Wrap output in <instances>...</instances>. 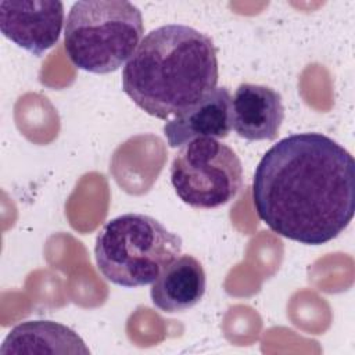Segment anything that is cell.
<instances>
[{"label": "cell", "mask_w": 355, "mask_h": 355, "mask_svg": "<svg viewBox=\"0 0 355 355\" xmlns=\"http://www.w3.org/2000/svg\"><path fill=\"white\" fill-rule=\"evenodd\" d=\"M233 129L232 96L227 87H215L200 101L164 125L169 147H183L196 139H225Z\"/></svg>", "instance_id": "7"}, {"label": "cell", "mask_w": 355, "mask_h": 355, "mask_svg": "<svg viewBox=\"0 0 355 355\" xmlns=\"http://www.w3.org/2000/svg\"><path fill=\"white\" fill-rule=\"evenodd\" d=\"M212 39L187 25H162L144 36L122 71V87L144 112L169 119L216 87Z\"/></svg>", "instance_id": "2"}, {"label": "cell", "mask_w": 355, "mask_h": 355, "mask_svg": "<svg viewBox=\"0 0 355 355\" xmlns=\"http://www.w3.org/2000/svg\"><path fill=\"white\" fill-rule=\"evenodd\" d=\"M143 32L141 11L129 1H76L67 17L64 47L76 68L110 73L133 55Z\"/></svg>", "instance_id": "4"}, {"label": "cell", "mask_w": 355, "mask_h": 355, "mask_svg": "<svg viewBox=\"0 0 355 355\" xmlns=\"http://www.w3.org/2000/svg\"><path fill=\"white\" fill-rule=\"evenodd\" d=\"M171 182L178 197L193 208L211 209L232 201L243 183L239 155L218 139H196L176 154Z\"/></svg>", "instance_id": "5"}, {"label": "cell", "mask_w": 355, "mask_h": 355, "mask_svg": "<svg viewBox=\"0 0 355 355\" xmlns=\"http://www.w3.org/2000/svg\"><path fill=\"white\" fill-rule=\"evenodd\" d=\"M207 288V276L198 259L180 255L153 282L151 301L165 313L184 312L200 302Z\"/></svg>", "instance_id": "9"}, {"label": "cell", "mask_w": 355, "mask_h": 355, "mask_svg": "<svg viewBox=\"0 0 355 355\" xmlns=\"http://www.w3.org/2000/svg\"><path fill=\"white\" fill-rule=\"evenodd\" d=\"M76 331L53 320H28L17 324L6 336L0 355L89 354Z\"/></svg>", "instance_id": "10"}, {"label": "cell", "mask_w": 355, "mask_h": 355, "mask_svg": "<svg viewBox=\"0 0 355 355\" xmlns=\"http://www.w3.org/2000/svg\"><path fill=\"white\" fill-rule=\"evenodd\" d=\"M182 252V237L150 215L129 212L98 232L94 257L108 282L126 288L147 286Z\"/></svg>", "instance_id": "3"}, {"label": "cell", "mask_w": 355, "mask_h": 355, "mask_svg": "<svg viewBox=\"0 0 355 355\" xmlns=\"http://www.w3.org/2000/svg\"><path fill=\"white\" fill-rule=\"evenodd\" d=\"M284 119L279 92L269 86L241 83L232 97V122L236 133L247 140H275Z\"/></svg>", "instance_id": "8"}, {"label": "cell", "mask_w": 355, "mask_h": 355, "mask_svg": "<svg viewBox=\"0 0 355 355\" xmlns=\"http://www.w3.org/2000/svg\"><path fill=\"white\" fill-rule=\"evenodd\" d=\"M64 4L58 0H22L0 3L1 33L39 57L60 39Z\"/></svg>", "instance_id": "6"}, {"label": "cell", "mask_w": 355, "mask_h": 355, "mask_svg": "<svg viewBox=\"0 0 355 355\" xmlns=\"http://www.w3.org/2000/svg\"><path fill=\"white\" fill-rule=\"evenodd\" d=\"M257 215L282 237L306 245L336 239L355 211V161L331 137L294 133L273 144L252 179Z\"/></svg>", "instance_id": "1"}]
</instances>
